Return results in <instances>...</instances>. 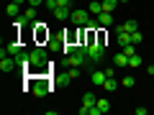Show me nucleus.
Instances as JSON below:
<instances>
[{"label": "nucleus", "instance_id": "obj_4", "mask_svg": "<svg viewBox=\"0 0 154 115\" xmlns=\"http://www.w3.org/2000/svg\"><path fill=\"white\" fill-rule=\"evenodd\" d=\"M49 90H51V87H49V82H46V79H33V82H31V92L36 95V97H44Z\"/></svg>", "mask_w": 154, "mask_h": 115}, {"label": "nucleus", "instance_id": "obj_28", "mask_svg": "<svg viewBox=\"0 0 154 115\" xmlns=\"http://www.w3.org/2000/svg\"><path fill=\"white\" fill-rule=\"evenodd\" d=\"M57 3H59V5H64V8H69V5H72V0H57Z\"/></svg>", "mask_w": 154, "mask_h": 115}, {"label": "nucleus", "instance_id": "obj_16", "mask_svg": "<svg viewBox=\"0 0 154 115\" xmlns=\"http://www.w3.org/2000/svg\"><path fill=\"white\" fill-rule=\"evenodd\" d=\"M23 21L26 23H36V8H26V13H23Z\"/></svg>", "mask_w": 154, "mask_h": 115}, {"label": "nucleus", "instance_id": "obj_25", "mask_svg": "<svg viewBox=\"0 0 154 115\" xmlns=\"http://www.w3.org/2000/svg\"><path fill=\"white\" fill-rule=\"evenodd\" d=\"M69 77L77 79V77H80V66H69Z\"/></svg>", "mask_w": 154, "mask_h": 115}, {"label": "nucleus", "instance_id": "obj_8", "mask_svg": "<svg viewBox=\"0 0 154 115\" xmlns=\"http://www.w3.org/2000/svg\"><path fill=\"white\" fill-rule=\"evenodd\" d=\"M105 77H108V74H105V69H95V72H93V77H90V82H93L95 87H103Z\"/></svg>", "mask_w": 154, "mask_h": 115}, {"label": "nucleus", "instance_id": "obj_19", "mask_svg": "<svg viewBox=\"0 0 154 115\" xmlns=\"http://www.w3.org/2000/svg\"><path fill=\"white\" fill-rule=\"evenodd\" d=\"M88 10L93 13V16H100V13H103V3H90Z\"/></svg>", "mask_w": 154, "mask_h": 115}, {"label": "nucleus", "instance_id": "obj_9", "mask_svg": "<svg viewBox=\"0 0 154 115\" xmlns=\"http://www.w3.org/2000/svg\"><path fill=\"white\" fill-rule=\"evenodd\" d=\"M51 13H54V18H57V21H67V18L72 16V8H64V5H59V8H54Z\"/></svg>", "mask_w": 154, "mask_h": 115}, {"label": "nucleus", "instance_id": "obj_29", "mask_svg": "<svg viewBox=\"0 0 154 115\" xmlns=\"http://www.w3.org/2000/svg\"><path fill=\"white\" fill-rule=\"evenodd\" d=\"M146 74H149V77H154V66H146Z\"/></svg>", "mask_w": 154, "mask_h": 115}, {"label": "nucleus", "instance_id": "obj_23", "mask_svg": "<svg viewBox=\"0 0 154 115\" xmlns=\"http://www.w3.org/2000/svg\"><path fill=\"white\" fill-rule=\"evenodd\" d=\"M141 41H144V36H141L139 31H134V33H131V44H134V46H139Z\"/></svg>", "mask_w": 154, "mask_h": 115}, {"label": "nucleus", "instance_id": "obj_31", "mask_svg": "<svg viewBox=\"0 0 154 115\" xmlns=\"http://www.w3.org/2000/svg\"><path fill=\"white\" fill-rule=\"evenodd\" d=\"M121 3H128V0H121Z\"/></svg>", "mask_w": 154, "mask_h": 115}, {"label": "nucleus", "instance_id": "obj_3", "mask_svg": "<svg viewBox=\"0 0 154 115\" xmlns=\"http://www.w3.org/2000/svg\"><path fill=\"white\" fill-rule=\"evenodd\" d=\"M69 21L75 23V26H88V21H90V10H82V8H77V10H72V16H69Z\"/></svg>", "mask_w": 154, "mask_h": 115}, {"label": "nucleus", "instance_id": "obj_18", "mask_svg": "<svg viewBox=\"0 0 154 115\" xmlns=\"http://www.w3.org/2000/svg\"><path fill=\"white\" fill-rule=\"evenodd\" d=\"M116 36H118V46H121V49L131 44V33H126V31H123V33H116Z\"/></svg>", "mask_w": 154, "mask_h": 115}, {"label": "nucleus", "instance_id": "obj_26", "mask_svg": "<svg viewBox=\"0 0 154 115\" xmlns=\"http://www.w3.org/2000/svg\"><path fill=\"white\" fill-rule=\"evenodd\" d=\"M123 51H126V54L131 56V54H136V46H134V44H128V46H123Z\"/></svg>", "mask_w": 154, "mask_h": 115}, {"label": "nucleus", "instance_id": "obj_7", "mask_svg": "<svg viewBox=\"0 0 154 115\" xmlns=\"http://www.w3.org/2000/svg\"><path fill=\"white\" fill-rule=\"evenodd\" d=\"M5 49H8V54H11V56H16V54H21V51H26V49H23V44H21V41H16V38H11V41H8Z\"/></svg>", "mask_w": 154, "mask_h": 115}, {"label": "nucleus", "instance_id": "obj_10", "mask_svg": "<svg viewBox=\"0 0 154 115\" xmlns=\"http://www.w3.org/2000/svg\"><path fill=\"white\" fill-rule=\"evenodd\" d=\"M98 23H100V26H103V28H108V26H113V13H100V16H98Z\"/></svg>", "mask_w": 154, "mask_h": 115}, {"label": "nucleus", "instance_id": "obj_6", "mask_svg": "<svg viewBox=\"0 0 154 115\" xmlns=\"http://www.w3.org/2000/svg\"><path fill=\"white\" fill-rule=\"evenodd\" d=\"M123 31H126V33H134V31H139V23L134 21V18H128V21H123L121 26L116 28V33H123Z\"/></svg>", "mask_w": 154, "mask_h": 115}, {"label": "nucleus", "instance_id": "obj_11", "mask_svg": "<svg viewBox=\"0 0 154 115\" xmlns=\"http://www.w3.org/2000/svg\"><path fill=\"white\" fill-rule=\"evenodd\" d=\"M118 87H121V82H116L113 77H105V82H103V90H108V92H116Z\"/></svg>", "mask_w": 154, "mask_h": 115}, {"label": "nucleus", "instance_id": "obj_24", "mask_svg": "<svg viewBox=\"0 0 154 115\" xmlns=\"http://www.w3.org/2000/svg\"><path fill=\"white\" fill-rule=\"evenodd\" d=\"M44 5H46V10H54V8H59V3L57 0H44Z\"/></svg>", "mask_w": 154, "mask_h": 115}, {"label": "nucleus", "instance_id": "obj_21", "mask_svg": "<svg viewBox=\"0 0 154 115\" xmlns=\"http://www.w3.org/2000/svg\"><path fill=\"white\" fill-rule=\"evenodd\" d=\"M128 66H141V56H139V54H131V56H128Z\"/></svg>", "mask_w": 154, "mask_h": 115}, {"label": "nucleus", "instance_id": "obj_17", "mask_svg": "<svg viewBox=\"0 0 154 115\" xmlns=\"http://www.w3.org/2000/svg\"><path fill=\"white\" fill-rule=\"evenodd\" d=\"M95 102H98V97H95V95H93V92H90V90H88V92L82 95V105H88V108H93Z\"/></svg>", "mask_w": 154, "mask_h": 115}, {"label": "nucleus", "instance_id": "obj_27", "mask_svg": "<svg viewBox=\"0 0 154 115\" xmlns=\"http://www.w3.org/2000/svg\"><path fill=\"white\" fill-rule=\"evenodd\" d=\"M28 5H33V8H38V5H44V0H28Z\"/></svg>", "mask_w": 154, "mask_h": 115}, {"label": "nucleus", "instance_id": "obj_2", "mask_svg": "<svg viewBox=\"0 0 154 115\" xmlns=\"http://www.w3.org/2000/svg\"><path fill=\"white\" fill-rule=\"evenodd\" d=\"M28 54H31L33 69H44V66H46V51H44V46H33Z\"/></svg>", "mask_w": 154, "mask_h": 115}, {"label": "nucleus", "instance_id": "obj_13", "mask_svg": "<svg viewBox=\"0 0 154 115\" xmlns=\"http://www.w3.org/2000/svg\"><path fill=\"white\" fill-rule=\"evenodd\" d=\"M113 64H116V66H128V54H126V51L116 54V56H113Z\"/></svg>", "mask_w": 154, "mask_h": 115}, {"label": "nucleus", "instance_id": "obj_32", "mask_svg": "<svg viewBox=\"0 0 154 115\" xmlns=\"http://www.w3.org/2000/svg\"><path fill=\"white\" fill-rule=\"evenodd\" d=\"M5 3H11V0H5Z\"/></svg>", "mask_w": 154, "mask_h": 115}, {"label": "nucleus", "instance_id": "obj_20", "mask_svg": "<svg viewBox=\"0 0 154 115\" xmlns=\"http://www.w3.org/2000/svg\"><path fill=\"white\" fill-rule=\"evenodd\" d=\"M134 84H136V79H134L131 74H126V77L121 79V87H134Z\"/></svg>", "mask_w": 154, "mask_h": 115}, {"label": "nucleus", "instance_id": "obj_5", "mask_svg": "<svg viewBox=\"0 0 154 115\" xmlns=\"http://www.w3.org/2000/svg\"><path fill=\"white\" fill-rule=\"evenodd\" d=\"M85 64H88V54H82V51H75L67 56V66H85Z\"/></svg>", "mask_w": 154, "mask_h": 115}, {"label": "nucleus", "instance_id": "obj_1", "mask_svg": "<svg viewBox=\"0 0 154 115\" xmlns=\"http://www.w3.org/2000/svg\"><path fill=\"white\" fill-rule=\"evenodd\" d=\"M103 56H105V41H103V36H98V41L88 46V61L100 64V61H103Z\"/></svg>", "mask_w": 154, "mask_h": 115}, {"label": "nucleus", "instance_id": "obj_12", "mask_svg": "<svg viewBox=\"0 0 154 115\" xmlns=\"http://www.w3.org/2000/svg\"><path fill=\"white\" fill-rule=\"evenodd\" d=\"M5 10H8V16H11V18H18V16H21V5H18V3H13V0L5 5Z\"/></svg>", "mask_w": 154, "mask_h": 115}, {"label": "nucleus", "instance_id": "obj_30", "mask_svg": "<svg viewBox=\"0 0 154 115\" xmlns=\"http://www.w3.org/2000/svg\"><path fill=\"white\" fill-rule=\"evenodd\" d=\"M13 3H18V5H23V3H26V0H13Z\"/></svg>", "mask_w": 154, "mask_h": 115}, {"label": "nucleus", "instance_id": "obj_15", "mask_svg": "<svg viewBox=\"0 0 154 115\" xmlns=\"http://www.w3.org/2000/svg\"><path fill=\"white\" fill-rule=\"evenodd\" d=\"M46 46H49V49H62V46H64V38H59V36H54V38H49V41H46Z\"/></svg>", "mask_w": 154, "mask_h": 115}, {"label": "nucleus", "instance_id": "obj_22", "mask_svg": "<svg viewBox=\"0 0 154 115\" xmlns=\"http://www.w3.org/2000/svg\"><path fill=\"white\" fill-rule=\"evenodd\" d=\"M69 82H72L69 72H67V74H59V77H57V84H69Z\"/></svg>", "mask_w": 154, "mask_h": 115}, {"label": "nucleus", "instance_id": "obj_14", "mask_svg": "<svg viewBox=\"0 0 154 115\" xmlns=\"http://www.w3.org/2000/svg\"><path fill=\"white\" fill-rule=\"evenodd\" d=\"M118 5H121V0H103V10L105 13H113Z\"/></svg>", "mask_w": 154, "mask_h": 115}]
</instances>
